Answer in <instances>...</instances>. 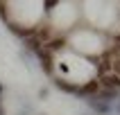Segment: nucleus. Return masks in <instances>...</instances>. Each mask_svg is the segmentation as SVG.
I'll return each instance as SVG.
<instances>
[{"instance_id": "obj_2", "label": "nucleus", "mask_w": 120, "mask_h": 115, "mask_svg": "<svg viewBox=\"0 0 120 115\" xmlns=\"http://www.w3.org/2000/svg\"><path fill=\"white\" fill-rule=\"evenodd\" d=\"M84 14L86 18L98 27H111L118 18V7L113 2H95V0H88L84 2Z\"/></svg>"}, {"instance_id": "obj_6", "label": "nucleus", "mask_w": 120, "mask_h": 115, "mask_svg": "<svg viewBox=\"0 0 120 115\" xmlns=\"http://www.w3.org/2000/svg\"><path fill=\"white\" fill-rule=\"evenodd\" d=\"M77 18V7L73 2H59V5H54L52 9V23L57 27H70Z\"/></svg>"}, {"instance_id": "obj_5", "label": "nucleus", "mask_w": 120, "mask_h": 115, "mask_svg": "<svg viewBox=\"0 0 120 115\" xmlns=\"http://www.w3.org/2000/svg\"><path fill=\"white\" fill-rule=\"evenodd\" d=\"M70 45H73L77 52H82V54H98V52H102L104 41H102L100 34L82 29V32H75L73 36H70Z\"/></svg>"}, {"instance_id": "obj_4", "label": "nucleus", "mask_w": 120, "mask_h": 115, "mask_svg": "<svg viewBox=\"0 0 120 115\" xmlns=\"http://www.w3.org/2000/svg\"><path fill=\"white\" fill-rule=\"evenodd\" d=\"M0 72L11 84H27L30 81V74H27L25 66L11 52H5V50H0Z\"/></svg>"}, {"instance_id": "obj_7", "label": "nucleus", "mask_w": 120, "mask_h": 115, "mask_svg": "<svg viewBox=\"0 0 120 115\" xmlns=\"http://www.w3.org/2000/svg\"><path fill=\"white\" fill-rule=\"evenodd\" d=\"M45 108H48L50 115H77V108L68 99H64V97H52Z\"/></svg>"}, {"instance_id": "obj_1", "label": "nucleus", "mask_w": 120, "mask_h": 115, "mask_svg": "<svg viewBox=\"0 0 120 115\" xmlns=\"http://www.w3.org/2000/svg\"><path fill=\"white\" fill-rule=\"evenodd\" d=\"M57 68V74L61 79H66L68 84H77V86H84L95 77V66L91 61H86L79 54L73 52H64L54 63Z\"/></svg>"}, {"instance_id": "obj_3", "label": "nucleus", "mask_w": 120, "mask_h": 115, "mask_svg": "<svg viewBox=\"0 0 120 115\" xmlns=\"http://www.w3.org/2000/svg\"><path fill=\"white\" fill-rule=\"evenodd\" d=\"M9 16H11L20 27L36 25L43 16V2L27 0V2H9Z\"/></svg>"}]
</instances>
